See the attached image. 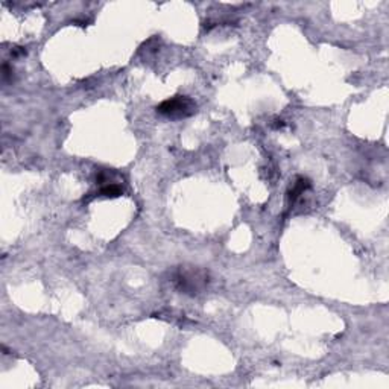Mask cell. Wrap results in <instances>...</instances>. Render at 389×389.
<instances>
[{
  "label": "cell",
  "mask_w": 389,
  "mask_h": 389,
  "mask_svg": "<svg viewBox=\"0 0 389 389\" xmlns=\"http://www.w3.org/2000/svg\"><path fill=\"white\" fill-rule=\"evenodd\" d=\"M275 123H271V128H274V129H280V128H283L284 126V122L283 120H274Z\"/></svg>",
  "instance_id": "6"
},
{
  "label": "cell",
  "mask_w": 389,
  "mask_h": 389,
  "mask_svg": "<svg viewBox=\"0 0 389 389\" xmlns=\"http://www.w3.org/2000/svg\"><path fill=\"white\" fill-rule=\"evenodd\" d=\"M312 187V183L309 178L306 177H297V180L294 181V184L290 186L289 192H287V198H289V202L294 204L301 195L304 193L306 190H309Z\"/></svg>",
  "instance_id": "3"
},
{
  "label": "cell",
  "mask_w": 389,
  "mask_h": 389,
  "mask_svg": "<svg viewBox=\"0 0 389 389\" xmlns=\"http://www.w3.org/2000/svg\"><path fill=\"white\" fill-rule=\"evenodd\" d=\"M157 113L165 117L178 120L193 116L196 113V104L189 96H174L171 99L163 101L157 107Z\"/></svg>",
  "instance_id": "2"
},
{
  "label": "cell",
  "mask_w": 389,
  "mask_h": 389,
  "mask_svg": "<svg viewBox=\"0 0 389 389\" xmlns=\"http://www.w3.org/2000/svg\"><path fill=\"white\" fill-rule=\"evenodd\" d=\"M11 73H12V70L9 69V66H8V64H3V79H5V81H8V78L11 76Z\"/></svg>",
  "instance_id": "5"
},
{
  "label": "cell",
  "mask_w": 389,
  "mask_h": 389,
  "mask_svg": "<svg viewBox=\"0 0 389 389\" xmlns=\"http://www.w3.org/2000/svg\"><path fill=\"white\" fill-rule=\"evenodd\" d=\"M172 281L181 294L195 297L207 287L210 281V274L202 268L183 265L172 272Z\"/></svg>",
  "instance_id": "1"
},
{
  "label": "cell",
  "mask_w": 389,
  "mask_h": 389,
  "mask_svg": "<svg viewBox=\"0 0 389 389\" xmlns=\"http://www.w3.org/2000/svg\"><path fill=\"white\" fill-rule=\"evenodd\" d=\"M123 193L122 187L117 186V184H107V186H102V189L99 190V195L104 196V198H119L120 195Z\"/></svg>",
  "instance_id": "4"
}]
</instances>
